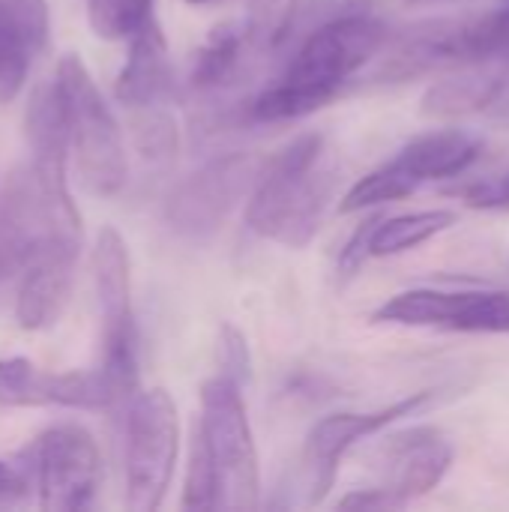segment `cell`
Wrapping results in <instances>:
<instances>
[{
	"mask_svg": "<svg viewBox=\"0 0 509 512\" xmlns=\"http://www.w3.org/2000/svg\"><path fill=\"white\" fill-rule=\"evenodd\" d=\"M330 195L333 171L324 165V135H300L261 165L246 204V228L288 249H303L315 237Z\"/></svg>",
	"mask_w": 509,
	"mask_h": 512,
	"instance_id": "cell-1",
	"label": "cell"
},
{
	"mask_svg": "<svg viewBox=\"0 0 509 512\" xmlns=\"http://www.w3.org/2000/svg\"><path fill=\"white\" fill-rule=\"evenodd\" d=\"M54 81L63 96L69 150L81 186L96 198L117 195L126 183L129 165H126L123 132L111 114V105L99 93L81 57L72 51L60 57L54 69Z\"/></svg>",
	"mask_w": 509,
	"mask_h": 512,
	"instance_id": "cell-2",
	"label": "cell"
},
{
	"mask_svg": "<svg viewBox=\"0 0 509 512\" xmlns=\"http://www.w3.org/2000/svg\"><path fill=\"white\" fill-rule=\"evenodd\" d=\"M243 387L225 375L210 378L201 387L198 426L210 444L219 471V510L249 512L258 507V450L246 417Z\"/></svg>",
	"mask_w": 509,
	"mask_h": 512,
	"instance_id": "cell-3",
	"label": "cell"
},
{
	"mask_svg": "<svg viewBox=\"0 0 509 512\" xmlns=\"http://www.w3.org/2000/svg\"><path fill=\"white\" fill-rule=\"evenodd\" d=\"M180 450L177 405L168 390H147L129 402L126 411V507L153 512L162 507Z\"/></svg>",
	"mask_w": 509,
	"mask_h": 512,
	"instance_id": "cell-4",
	"label": "cell"
},
{
	"mask_svg": "<svg viewBox=\"0 0 509 512\" xmlns=\"http://www.w3.org/2000/svg\"><path fill=\"white\" fill-rule=\"evenodd\" d=\"M93 282L102 315V369L132 402L138 390V327L132 309L129 246L114 225L99 228L93 243Z\"/></svg>",
	"mask_w": 509,
	"mask_h": 512,
	"instance_id": "cell-5",
	"label": "cell"
},
{
	"mask_svg": "<svg viewBox=\"0 0 509 512\" xmlns=\"http://www.w3.org/2000/svg\"><path fill=\"white\" fill-rule=\"evenodd\" d=\"M24 468L39 492L42 510L75 512L93 507L102 480V456L84 426L57 423L45 429L24 453Z\"/></svg>",
	"mask_w": 509,
	"mask_h": 512,
	"instance_id": "cell-6",
	"label": "cell"
},
{
	"mask_svg": "<svg viewBox=\"0 0 509 512\" xmlns=\"http://www.w3.org/2000/svg\"><path fill=\"white\" fill-rule=\"evenodd\" d=\"M261 162L252 153H222L183 177L165 198V222L186 240L213 237L252 192Z\"/></svg>",
	"mask_w": 509,
	"mask_h": 512,
	"instance_id": "cell-7",
	"label": "cell"
},
{
	"mask_svg": "<svg viewBox=\"0 0 509 512\" xmlns=\"http://www.w3.org/2000/svg\"><path fill=\"white\" fill-rule=\"evenodd\" d=\"M387 39L390 30L375 18V12L339 18L297 42L282 81L312 87L333 99L342 84L387 45Z\"/></svg>",
	"mask_w": 509,
	"mask_h": 512,
	"instance_id": "cell-8",
	"label": "cell"
},
{
	"mask_svg": "<svg viewBox=\"0 0 509 512\" xmlns=\"http://www.w3.org/2000/svg\"><path fill=\"white\" fill-rule=\"evenodd\" d=\"M375 324L435 327L453 333H509V291H441L414 288L390 297L375 315Z\"/></svg>",
	"mask_w": 509,
	"mask_h": 512,
	"instance_id": "cell-9",
	"label": "cell"
},
{
	"mask_svg": "<svg viewBox=\"0 0 509 512\" xmlns=\"http://www.w3.org/2000/svg\"><path fill=\"white\" fill-rule=\"evenodd\" d=\"M123 402V390L99 369L78 372H42L27 357L0 360V405L3 408H72V411H114Z\"/></svg>",
	"mask_w": 509,
	"mask_h": 512,
	"instance_id": "cell-10",
	"label": "cell"
},
{
	"mask_svg": "<svg viewBox=\"0 0 509 512\" xmlns=\"http://www.w3.org/2000/svg\"><path fill=\"white\" fill-rule=\"evenodd\" d=\"M432 399L429 390L423 393H411L408 399L402 402H393L387 408H378V411H360V414H330L324 420H318L306 438V450H303V462H306V489H309V504H318L324 501V495L333 489L336 483V474H339V465L342 459L348 456V450L363 441V438H372L378 432H384L390 423L402 420V417H411L417 414L426 402Z\"/></svg>",
	"mask_w": 509,
	"mask_h": 512,
	"instance_id": "cell-11",
	"label": "cell"
},
{
	"mask_svg": "<svg viewBox=\"0 0 509 512\" xmlns=\"http://www.w3.org/2000/svg\"><path fill=\"white\" fill-rule=\"evenodd\" d=\"M81 237L57 234L36 243L21 264V285L15 300L18 327L27 333H39L57 324L72 294L75 261H78Z\"/></svg>",
	"mask_w": 509,
	"mask_h": 512,
	"instance_id": "cell-12",
	"label": "cell"
},
{
	"mask_svg": "<svg viewBox=\"0 0 509 512\" xmlns=\"http://www.w3.org/2000/svg\"><path fill=\"white\" fill-rule=\"evenodd\" d=\"M24 135L30 147V171L42 183V189L66 210H78L69 183H66V156H69V126L63 111V96L54 78L42 81L24 114Z\"/></svg>",
	"mask_w": 509,
	"mask_h": 512,
	"instance_id": "cell-13",
	"label": "cell"
},
{
	"mask_svg": "<svg viewBox=\"0 0 509 512\" xmlns=\"http://www.w3.org/2000/svg\"><path fill=\"white\" fill-rule=\"evenodd\" d=\"M378 465L384 486L399 492L405 501H414L441 486L453 465V444L432 426L405 429L381 444Z\"/></svg>",
	"mask_w": 509,
	"mask_h": 512,
	"instance_id": "cell-14",
	"label": "cell"
},
{
	"mask_svg": "<svg viewBox=\"0 0 509 512\" xmlns=\"http://www.w3.org/2000/svg\"><path fill=\"white\" fill-rule=\"evenodd\" d=\"M48 33V0H0V105L21 93Z\"/></svg>",
	"mask_w": 509,
	"mask_h": 512,
	"instance_id": "cell-15",
	"label": "cell"
},
{
	"mask_svg": "<svg viewBox=\"0 0 509 512\" xmlns=\"http://www.w3.org/2000/svg\"><path fill=\"white\" fill-rule=\"evenodd\" d=\"M174 93V72L168 42L156 18H150L132 39L126 63L114 81V96L126 108L162 105Z\"/></svg>",
	"mask_w": 509,
	"mask_h": 512,
	"instance_id": "cell-16",
	"label": "cell"
},
{
	"mask_svg": "<svg viewBox=\"0 0 509 512\" xmlns=\"http://www.w3.org/2000/svg\"><path fill=\"white\" fill-rule=\"evenodd\" d=\"M252 51H261V48H258L249 18L225 21V24L213 27L207 42L195 54L189 84L201 93H216V90L234 84L246 63V54H252Z\"/></svg>",
	"mask_w": 509,
	"mask_h": 512,
	"instance_id": "cell-17",
	"label": "cell"
},
{
	"mask_svg": "<svg viewBox=\"0 0 509 512\" xmlns=\"http://www.w3.org/2000/svg\"><path fill=\"white\" fill-rule=\"evenodd\" d=\"M509 87L507 66H492L477 72H462L444 81H435L423 93V114L429 117H465L477 111H492Z\"/></svg>",
	"mask_w": 509,
	"mask_h": 512,
	"instance_id": "cell-18",
	"label": "cell"
},
{
	"mask_svg": "<svg viewBox=\"0 0 509 512\" xmlns=\"http://www.w3.org/2000/svg\"><path fill=\"white\" fill-rule=\"evenodd\" d=\"M483 153V144L477 135L465 129H438L414 138L402 153L396 156L405 168H411L423 183L429 180H444V177H459L468 171L477 156Z\"/></svg>",
	"mask_w": 509,
	"mask_h": 512,
	"instance_id": "cell-19",
	"label": "cell"
},
{
	"mask_svg": "<svg viewBox=\"0 0 509 512\" xmlns=\"http://www.w3.org/2000/svg\"><path fill=\"white\" fill-rule=\"evenodd\" d=\"M453 225H456L453 210H420V213H402L393 219H378L369 234V255L372 258L402 255L408 249L429 243L432 237L444 234Z\"/></svg>",
	"mask_w": 509,
	"mask_h": 512,
	"instance_id": "cell-20",
	"label": "cell"
},
{
	"mask_svg": "<svg viewBox=\"0 0 509 512\" xmlns=\"http://www.w3.org/2000/svg\"><path fill=\"white\" fill-rule=\"evenodd\" d=\"M423 186V180L405 168L399 159L369 171L366 177H360L342 198L339 210L342 213H357V210H366V207H378V204H390V201H399L411 192H417Z\"/></svg>",
	"mask_w": 509,
	"mask_h": 512,
	"instance_id": "cell-21",
	"label": "cell"
},
{
	"mask_svg": "<svg viewBox=\"0 0 509 512\" xmlns=\"http://www.w3.org/2000/svg\"><path fill=\"white\" fill-rule=\"evenodd\" d=\"M462 63H492L509 69V3L504 9L459 27Z\"/></svg>",
	"mask_w": 509,
	"mask_h": 512,
	"instance_id": "cell-22",
	"label": "cell"
},
{
	"mask_svg": "<svg viewBox=\"0 0 509 512\" xmlns=\"http://www.w3.org/2000/svg\"><path fill=\"white\" fill-rule=\"evenodd\" d=\"M132 141L135 150L144 162L150 165H168L174 162L180 150V132L174 117L162 105H147V108H132Z\"/></svg>",
	"mask_w": 509,
	"mask_h": 512,
	"instance_id": "cell-23",
	"label": "cell"
},
{
	"mask_svg": "<svg viewBox=\"0 0 509 512\" xmlns=\"http://www.w3.org/2000/svg\"><path fill=\"white\" fill-rule=\"evenodd\" d=\"M183 510H219V471H216L210 444H207L198 420L192 426L189 468H186V486H183Z\"/></svg>",
	"mask_w": 509,
	"mask_h": 512,
	"instance_id": "cell-24",
	"label": "cell"
},
{
	"mask_svg": "<svg viewBox=\"0 0 509 512\" xmlns=\"http://www.w3.org/2000/svg\"><path fill=\"white\" fill-rule=\"evenodd\" d=\"M153 18V0H87V21L105 42L132 39Z\"/></svg>",
	"mask_w": 509,
	"mask_h": 512,
	"instance_id": "cell-25",
	"label": "cell"
},
{
	"mask_svg": "<svg viewBox=\"0 0 509 512\" xmlns=\"http://www.w3.org/2000/svg\"><path fill=\"white\" fill-rule=\"evenodd\" d=\"M375 9V0H297L291 21H288V33H285V45L300 42L303 36H309L312 30L333 24L339 18H351V15H366Z\"/></svg>",
	"mask_w": 509,
	"mask_h": 512,
	"instance_id": "cell-26",
	"label": "cell"
},
{
	"mask_svg": "<svg viewBox=\"0 0 509 512\" xmlns=\"http://www.w3.org/2000/svg\"><path fill=\"white\" fill-rule=\"evenodd\" d=\"M219 366L222 375L246 387L252 381V354L246 336L234 324H222L219 330Z\"/></svg>",
	"mask_w": 509,
	"mask_h": 512,
	"instance_id": "cell-27",
	"label": "cell"
},
{
	"mask_svg": "<svg viewBox=\"0 0 509 512\" xmlns=\"http://www.w3.org/2000/svg\"><path fill=\"white\" fill-rule=\"evenodd\" d=\"M453 195L474 210H509V168L501 174H489L465 186H456Z\"/></svg>",
	"mask_w": 509,
	"mask_h": 512,
	"instance_id": "cell-28",
	"label": "cell"
},
{
	"mask_svg": "<svg viewBox=\"0 0 509 512\" xmlns=\"http://www.w3.org/2000/svg\"><path fill=\"white\" fill-rule=\"evenodd\" d=\"M411 501H405L399 492H393L390 486H375V489H354L345 498H339V510H357V512H390L408 507Z\"/></svg>",
	"mask_w": 509,
	"mask_h": 512,
	"instance_id": "cell-29",
	"label": "cell"
},
{
	"mask_svg": "<svg viewBox=\"0 0 509 512\" xmlns=\"http://www.w3.org/2000/svg\"><path fill=\"white\" fill-rule=\"evenodd\" d=\"M30 492H33L30 471L24 465H9L0 459V510L21 507Z\"/></svg>",
	"mask_w": 509,
	"mask_h": 512,
	"instance_id": "cell-30",
	"label": "cell"
},
{
	"mask_svg": "<svg viewBox=\"0 0 509 512\" xmlns=\"http://www.w3.org/2000/svg\"><path fill=\"white\" fill-rule=\"evenodd\" d=\"M24 261V249L18 243V237L12 234L6 216H3V207H0V279L12 276Z\"/></svg>",
	"mask_w": 509,
	"mask_h": 512,
	"instance_id": "cell-31",
	"label": "cell"
},
{
	"mask_svg": "<svg viewBox=\"0 0 509 512\" xmlns=\"http://www.w3.org/2000/svg\"><path fill=\"white\" fill-rule=\"evenodd\" d=\"M414 6H438V3H453V0H408Z\"/></svg>",
	"mask_w": 509,
	"mask_h": 512,
	"instance_id": "cell-32",
	"label": "cell"
},
{
	"mask_svg": "<svg viewBox=\"0 0 509 512\" xmlns=\"http://www.w3.org/2000/svg\"><path fill=\"white\" fill-rule=\"evenodd\" d=\"M189 3H207V0H189Z\"/></svg>",
	"mask_w": 509,
	"mask_h": 512,
	"instance_id": "cell-33",
	"label": "cell"
}]
</instances>
